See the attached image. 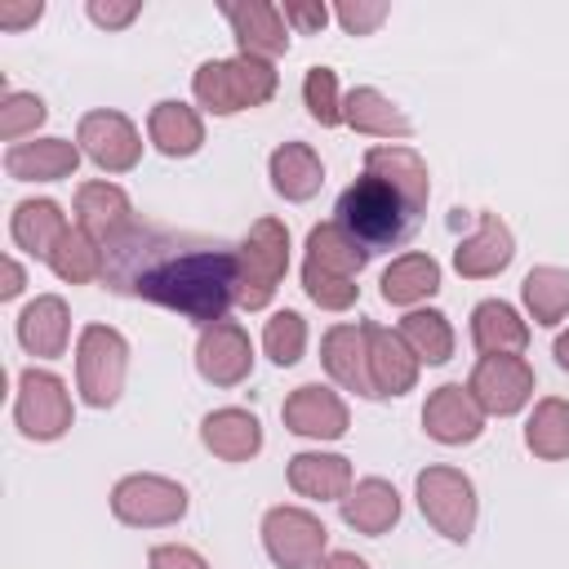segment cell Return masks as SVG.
Segmentation results:
<instances>
[{
  "label": "cell",
  "instance_id": "obj_1",
  "mask_svg": "<svg viewBox=\"0 0 569 569\" xmlns=\"http://www.w3.org/2000/svg\"><path fill=\"white\" fill-rule=\"evenodd\" d=\"M102 284L120 298L169 307L200 329L240 302V244L218 236L129 222L102 244Z\"/></svg>",
  "mask_w": 569,
  "mask_h": 569
},
{
  "label": "cell",
  "instance_id": "obj_2",
  "mask_svg": "<svg viewBox=\"0 0 569 569\" xmlns=\"http://www.w3.org/2000/svg\"><path fill=\"white\" fill-rule=\"evenodd\" d=\"M427 196H431L427 160L413 147L382 142L365 151V173L338 196L333 222L369 253L400 249L418 231Z\"/></svg>",
  "mask_w": 569,
  "mask_h": 569
},
{
  "label": "cell",
  "instance_id": "obj_3",
  "mask_svg": "<svg viewBox=\"0 0 569 569\" xmlns=\"http://www.w3.org/2000/svg\"><path fill=\"white\" fill-rule=\"evenodd\" d=\"M373 253L356 244L338 222H320L307 231V258H302V289L325 311H347L360 298L356 276L365 271Z\"/></svg>",
  "mask_w": 569,
  "mask_h": 569
},
{
  "label": "cell",
  "instance_id": "obj_4",
  "mask_svg": "<svg viewBox=\"0 0 569 569\" xmlns=\"http://www.w3.org/2000/svg\"><path fill=\"white\" fill-rule=\"evenodd\" d=\"M276 67L262 62V58H249V53H236V58H209L196 67L191 76V93L204 111L213 116H236V111H249V107H262L276 98Z\"/></svg>",
  "mask_w": 569,
  "mask_h": 569
},
{
  "label": "cell",
  "instance_id": "obj_5",
  "mask_svg": "<svg viewBox=\"0 0 569 569\" xmlns=\"http://www.w3.org/2000/svg\"><path fill=\"white\" fill-rule=\"evenodd\" d=\"M129 369V342L111 325H84L76 338V387L80 400L93 409H111L124 391Z\"/></svg>",
  "mask_w": 569,
  "mask_h": 569
},
{
  "label": "cell",
  "instance_id": "obj_6",
  "mask_svg": "<svg viewBox=\"0 0 569 569\" xmlns=\"http://www.w3.org/2000/svg\"><path fill=\"white\" fill-rule=\"evenodd\" d=\"M289 271V227L280 218H258L240 240V307L262 311Z\"/></svg>",
  "mask_w": 569,
  "mask_h": 569
},
{
  "label": "cell",
  "instance_id": "obj_7",
  "mask_svg": "<svg viewBox=\"0 0 569 569\" xmlns=\"http://www.w3.org/2000/svg\"><path fill=\"white\" fill-rule=\"evenodd\" d=\"M413 493H418V507H422V516L436 533H445L449 542L471 538V529H476V485H471L467 471L445 467V462L422 467Z\"/></svg>",
  "mask_w": 569,
  "mask_h": 569
},
{
  "label": "cell",
  "instance_id": "obj_8",
  "mask_svg": "<svg viewBox=\"0 0 569 569\" xmlns=\"http://www.w3.org/2000/svg\"><path fill=\"white\" fill-rule=\"evenodd\" d=\"M111 516L133 529H164L187 516V489L169 476L133 471L111 489Z\"/></svg>",
  "mask_w": 569,
  "mask_h": 569
},
{
  "label": "cell",
  "instance_id": "obj_9",
  "mask_svg": "<svg viewBox=\"0 0 569 569\" xmlns=\"http://www.w3.org/2000/svg\"><path fill=\"white\" fill-rule=\"evenodd\" d=\"M13 422L27 440H58L71 431V391L49 369H22L13 396Z\"/></svg>",
  "mask_w": 569,
  "mask_h": 569
},
{
  "label": "cell",
  "instance_id": "obj_10",
  "mask_svg": "<svg viewBox=\"0 0 569 569\" xmlns=\"http://www.w3.org/2000/svg\"><path fill=\"white\" fill-rule=\"evenodd\" d=\"M262 547L276 569H316L329 547V529L307 507H271L262 516Z\"/></svg>",
  "mask_w": 569,
  "mask_h": 569
},
{
  "label": "cell",
  "instance_id": "obj_11",
  "mask_svg": "<svg viewBox=\"0 0 569 569\" xmlns=\"http://www.w3.org/2000/svg\"><path fill=\"white\" fill-rule=\"evenodd\" d=\"M467 391L485 413L511 418L533 400V369L525 356H480L467 378Z\"/></svg>",
  "mask_w": 569,
  "mask_h": 569
},
{
  "label": "cell",
  "instance_id": "obj_12",
  "mask_svg": "<svg viewBox=\"0 0 569 569\" xmlns=\"http://www.w3.org/2000/svg\"><path fill=\"white\" fill-rule=\"evenodd\" d=\"M76 142L80 151L107 169V173H129L138 160H142V138L133 129V120L124 111H89L80 116V129H76Z\"/></svg>",
  "mask_w": 569,
  "mask_h": 569
},
{
  "label": "cell",
  "instance_id": "obj_13",
  "mask_svg": "<svg viewBox=\"0 0 569 569\" xmlns=\"http://www.w3.org/2000/svg\"><path fill=\"white\" fill-rule=\"evenodd\" d=\"M196 369L213 387H240L253 373V342L244 325L236 320H213L196 338Z\"/></svg>",
  "mask_w": 569,
  "mask_h": 569
},
{
  "label": "cell",
  "instance_id": "obj_14",
  "mask_svg": "<svg viewBox=\"0 0 569 569\" xmlns=\"http://www.w3.org/2000/svg\"><path fill=\"white\" fill-rule=\"evenodd\" d=\"M280 418L293 436H307V440H338L347 436L351 427V413H347V400L325 387V382H302L284 396L280 405Z\"/></svg>",
  "mask_w": 569,
  "mask_h": 569
},
{
  "label": "cell",
  "instance_id": "obj_15",
  "mask_svg": "<svg viewBox=\"0 0 569 569\" xmlns=\"http://www.w3.org/2000/svg\"><path fill=\"white\" fill-rule=\"evenodd\" d=\"M365 325V351H369V382H373V400L378 396H405L418 382V356L405 347V338L378 320H360Z\"/></svg>",
  "mask_w": 569,
  "mask_h": 569
},
{
  "label": "cell",
  "instance_id": "obj_16",
  "mask_svg": "<svg viewBox=\"0 0 569 569\" xmlns=\"http://www.w3.org/2000/svg\"><path fill=\"white\" fill-rule=\"evenodd\" d=\"M422 431L440 445H471L485 431V409L471 400L462 382H445L422 405Z\"/></svg>",
  "mask_w": 569,
  "mask_h": 569
},
{
  "label": "cell",
  "instance_id": "obj_17",
  "mask_svg": "<svg viewBox=\"0 0 569 569\" xmlns=\"http://www.w3.org/2000/svg\"><path fill=\"white\" fill-rule=\"evenodd\" d=\"M222 18L231 22L240 53H249V58L271 62V58H280V53L289 49V22H284L280 4H271V0L222 4Z\"/></svg>",
  "mask_w": 569,
  "mask_h": 569
},
{
  "label": "cell",
  "instance_id": "obj_18",
  "mask_svg": "<svg viewBox=\"0 0 569 569\" xmlns=\"http://www.w3.org/2000/svg\"><path fill=\"white\" fill-rule=\"evenodd\" d=\"M516 258V236L498 213H476V231L453 249V267L467 280H489Z\"/></svg>",
  "mask_w": 569,
  "mask_h": 569
},
{
  "label": "cell",
  "instance_id": "obj_19",
  "mask_svg": "<svg viewBox=\"0 0 569 569\" xmlns=\"http://www.w3.org/2000/svg\"><path fill=\"white\" fill-rule=\"evenodd\" d=\"M320 365L325 373L356 396L373 400V382H369V351H365V325H333L320 338Z\"/></svg>",
  "mask_w": 569,
  "mask_h": 569
},
{
  "label": "cell",
  "instance_id": "obj_20",
  "mask_svg": "<svg viewBox=\"0 0 569 569\" xmlns=\"http://www.w3.org/2000/svg\"><path fill=\"white\" fill-rule=\"evenodd\" d=\"M80 142H67V138H36V142H13L4 151V169L9 178L18 182H58V178H71L76 164H80Z\"/></svg>",
  "mask_w": 569,
  "mask_h": 569
},
{
  "label": "cell",
  "instance_id": "obj_21",
  "mask_svg": "<svg viewBox=\"0 0 569 569\" xmlns=\"http://www.w3.org/2000/svg\"><path fill=\"white\" fill-rule=\"evenodd\" d=\"M129 222H138V218H133L129 196L116 182H80V191H76V227L84 236H93L98 244H107Z\"/></svg>",
  "mask_w": 569,
  "mask_h": 569
},
{
  "label": "cell",
  "instance_id": "obj_22",
  "mask_svg": "<svg viewBox=\"0 0 569 569\" xmlns=\"http://www.w3.org/2000/svg\"><path fill=\"white\" fill-rule=\"evenodd\" d=\"M67 338H71V311L58 293H40L36 302L22 307L18 316V342L40 356V360H58L67 351Z\"/></svg>",
  "mask_w": 569,
  "mask_h": 569
},
{
  "label": "cell",
  "instance_id": "obj_23",
  "mask_svg": "<svg viewBox=\"0 0 569 569\" xmlns=\"http://www.w3.org/2000/svg\"><path fill=\"white\" fill-rule=\"evenodd\" d=\"M200 440H204V449H209L213 458H222V462H249V458L262 449V422H258L249 409L227 405V409L204 413Z\"/></svg>",
  "mask_w": 569,
  "mask_h": 569
},
{
  "label": "cell",
  "instance_id": "obj_24",
  "mask_svg": "<svg viewBox=\"0 0 569 569\" xmlns=\"http://www.w3.org/2000/svg\"><path fill=\"white\" fill-rule=\"evenodd\" d=\"M289 489L302 493V498H320V502H342L351 493V462L342 453H320V449H307V453H293L289 467Z\"/></svg>",
  "mask_w": 569,
  "mask_h": 569
},
{
  "label": "cell",
  "instance_id": "obj_25",
  "mask_svg": "<svg viewBox=\"0 0 569 569\" xmlns=\"http://www.w3.org/2000/svg\"><path fill=\"white\" fill-rule=\"evenodd\" d=\"M342 520L356 529V533H369V538H382L396 520H400V493L391 480L382 476H365L351 485V493L338 502Z\"/></svg>",
  "mask_w": 569,
  "mask_h": 569
},
{
  "label": "cell",
  "instance_id": "obj_26",
  "mask_svg": "<svg viewBox=\"0 0 569 569\" xmlns=\"http://www.w3.org/2000/svg\"><path fill=\"white\" fill-rule=\"evenodd\" d=\"M147 138L156 142L160 156L182 160V156H196V151H200V142H204V120H200L196 107H187V102H178V98H164V102H156L151 116H147Z\"/></svg>",
  "mask_w": 569,
  "mask_h": 569
},
{
  "label": "cell",
  "instance_id": "obj_27",
  "mask_svg": "<svg viewBox=\"0 0 569 569\" xmlns=\"http://www.w3.org/2000/svg\"><path fill=\"white\" fill-rule=\"evenodd\" d=\"M471 342L480 356H520L529 347V325L516 316L511 302L485 298L471 311Z\"/></svg>",
  "mask_w": 569,
  "mask_h": 569
},
{
  "label": "cell",
  "instance_id": "obj_28",
  "mask_svg": "<svg viewBox=\"0 0 569 569\" xmlns=\"http://www.w3.org/2000/svg\"><path fill=\"white\" fill-rule=\"evenodd\" d=\"M267 173H271V187L293 204L311 200L320 191V182H325V164L307 142H280L271 151V160H267Z\"/></svg>",
  "mask_w": 569,
  "mask_h": 569
},
{
  "label": "cell",
  "instance_id": "obj_29",
  "mask_svg": "<svg viewBox=\"0 0 569 569\" xmlns=\"http://www.w3.org/2000/svg\"><path fill=\"white\" fill-rule=\"evenodd\" d=\"M342 120H347L356 133H369V138H409V133H413L409 116H405L391 98H382L378 89H369V84H356V89L342 98Z\"/></svg>",
  "mask_w": 569,
  "mask_h": 569
},
{
  "label": "cell",
  "instance_id": "obj_30",
  "mask_svg": "<svg viewBox=\"0 0 569 569\" xmlns=\"http://www.w3.org/2000/svg\"><path fill=\"white\" fill-rule=\"evenodd\" d=\"M9 236H13V244H18L22 253L49 262L53 244L67 236V218H62V209H58L53 200H22V204H13Z\"/></svg>",
  "mask_w": 569,
  "mask_h": 569
},
{
  "label": "cell",
  "instance_id": "obj_31",
  "mask_svg": "<svg viewBox=\"0 0 569 569\" xmlns=\"http://www.w3.org/2000/svg\"><path fill=\"white\" fill-rule=\"evenodd\" d=\"M382 302L391 307H418L422 298H431L440 289V262L431 253H400L387 271H382Z\"/></svg>",
  "mask_w": 569,
  "mask_h": 569
},
{
  "label": "cell",
  "instance_id": "obj_32",
  "mask_svg": "<svg viewBox=\"0 0 569 569\" xmlns=\"http://www.w3.org/2000/svg\"><path fill=\"white\" fill-rule=\"evenodd\" d=\"M396 333L405 338V347L418 356V365H445L453 356V329L445 320V311L436 307H413L405 311V320L396 325Z\"/></svg>",
  "mask_w": 569,
  "mask_h": 569
},
{
  "label": "cell",
  "instance_id": "obj_33",
  "mask_svg": "<svg viewBox=\"0 0 569 569\" xmlns=\"http://www.w3.org/2000/svg\"><path fill=\"white\" fill-rule=\"evenodd\" d=\"M525 445L533 458H547V462L569 458V400H560V396L538 400L525 422Z\"/></svg>",
  "mask_w": 569,
  "mask_h": 569
},
{
  "label": "cell",
  "instance_id": "obj_34",
  "mask_svg": "<svg viewBox=\"0 0 569 569\" xmlns=\"http://www.w3.org/2000/svg\"><path fill=\"white\" fill-rule=\"evenodd\" d=\"M49 271L67 284H89L102 280V244L93 236H84L80 227H67V236L53 244L49 253Z\"/></svg>",
  "mask_w": 569,
  "mask_h": 569
},
{
  "label": "cell",
  "instance_id": "obj_35",
  "mask_svg": "<svg viewBox=\"0 0 569 569\" xmlns=\"http://www.w3.org/2000/svg\"><path fill=\"white\" fill-rule=\"evenodd\" d=\"M533 325H560L569 316V271L565 267H533L520 284Z\"/></svg>",
  "mask_w": 569,
  "mask_h": 569
},
{
  "label": "cell",
  "instance_id": "obj_36",
  "mask_svg": "<svg viewBox=\"0 0 569 569\" xmlns=\"http://www.w3.org/2000/svg\"><path fill=\"white\" fill-rule=\"evenodd\" d=\"M262 351L284 369V365H298L302 351H307V320L298 311H276L262 329Z\"/></svg>",
  "mask_w": 569,
  "mask_h": 569
},
{
  "label": "cell",
  "instance_id": "obj_37",
  "mask_svg": "<svg viewBox=\"0 0 569 569\" xmlns=\"http://www.w3.org/2000/svg\"><path fill=\"white\" fill-rule=\"evenodd\" d=\"M302 102H307V111H311L316 124H325V129L342 124L338 76H333L329 67H307V76H302Z\"/></svg>",
  "mask_w": 569,
  "mask_h": 569
},
{
  "label": "cell",
  "instance_id": "obj_38",
  "mask_svg": "<svg viewBox=\"0 0 569 569\" xmlns=\"http://www.w3.org/2000/svg\"><path fill=\"white\" fill-rule=\"evenodd\" d=\"M44 116H49V107H44L36 93L4 89V98H0V138H4V142H18V138L36 133V129L44 124Z\"/></svg>",
  "mask_w": 569,
  "mask_h": 569
},
{
  "label": "cell",
  "instance_id": "obj_39",
  "mask_svg": "<svg viewBox=\"0 0 569 569\" xmlns=\"http://www.w3.org/2000/svg\"><path fill=\"white\" fill-rule=\"evenodd\" d=\"M387 13H391V9H387L382 0H373V4H365V0H342V4H333V18L342 22L347 36H369L373 27H382Z\"/></svg>",
  "mask_w": 569,
  "mask_h": 569
},
{
  "label": "cell",
  "instance_id": "obj_40",
  "mask_svg": "<svg viewBox=\"0 0 569 569\" xmlns=\"http://www.w3.org/2000/svg\"><path fill=\"white\" fill-rule=\"evenodd\" d=\"M280 13H284V22L298 27L302 36H316V31L329 22V9H325L320 0H284Z\"/></svg>",
  "mask_w": 569,
  "mask_h": 569
},
{
  "label": "cell",
  "instance_id": "obj_41",
  "mask_svg": "<svg viewBox=\"0 0 569 569\" xmlns=\"http://www.w3.org/2000/svg\"><path fill=\"white\" fill-rule=\"evenodd\" d=\"M147 569H209V565H204V556H200V551H191V547L160 542V547H151Z\"/></svg>",
  "mask_w": 569,
  "mask_h": 569
},
{
  "label": "cell",
  "instance_id": "obj_42",
  "mask_svg": "<svg viewBox=\"0 0 569 569\" xmlns=\"http://www.w3.org/2000/svg\"><path fill=\"white\" fill-rule=\"evenodd\" d=\"M138 13H142V4H138V0H124V4H116V0H89V18H93L98 27H107V31L129 27Z\"/></svg>",
  "mask_w": 569,
  "mask_h": 569
},
{
  "label": "cell",
  "instance_id": "obj_43",
  "mask_svg": "<svg viewBox=\"0 0 569 569\" xmlns=\"http://www.w3.org/2000/svg\"><path fill=\"white\" fill-rule=\"evenodd\" d=\"M40 13H44V4H40V0H27V4L0 0V27H4V31H22V27L40 22Z\"/></svg>",
  "mask_w": 569,
  "mask_h": 569
},
{
  "label": "cell",
  "instance_id": "obj_44",
  "mask_svg": "<svg viewBox=\"0 0 569 569\" xmlns=\"http://www.w3.org/2000/svg\"><path fill=\"white\" fill-rule=\"evenodd\" d=\"M22 284H27L22 267H18L13 258H4V284H0V298H4V302H9V298H18V293H22Z\"/></svg>",
  "mask_w": 569,
  "mask_h": 569
},
{
  "label": "cell",
  "instance_id": "obj_45",
  "mask_svg": "<svg viewBox=\"0 0 569 569\" xmlns=\"http://www.w3.org/2000/svg\"><path fill=\"white\" fill-rule=\"evenodd\" d=\"M316 569H369V565H365L356 551H329V556H325Z\"/></svg>",
  "mask_w": 569,
  "mask_h": 569
},
{
  "label": "cell",
  "instance_id": "obj_46",
  "mask_svg": "<svg viewBox=\"0 0 569 569\" xmlns=\"http://www.w3.org/2000/svg\"><path fill=\"white\" fill-rule=\"evenodd\" d=\"M551 356H556V365H560V369L569 373V329H565V333L556 338V347H551Z\"/></svg>",
  "mask_w": 569,
  "mask_h": 569
}]
</instances>
